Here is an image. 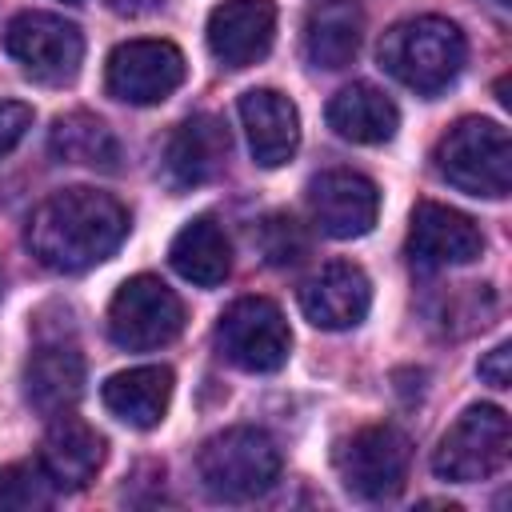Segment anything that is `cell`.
Listing matches in <instances>:
<instances>
[{"mask_svg":"<svg viewBox=\"0 0 512 512\" xmlns=\"http://www.w3.org/2000/svg\"><path fill=\"white\" fill-rule=\"evenodd\" d=\"M128 236V208L100 188H60L36 204L28 220V252L48 272H88Z\"/></svg>","mask_w":512,"mask_h":512,"instance_id":"cell-1","label":"cell"},{"mask_svg":"<svg viewBox=\"0 0 512 512\" xmlns=\"http://www.w3.org/2000/svg\"><path fill=\"white\" fill-rule=\"evenodd\" d=\"M376 56L392 80L420 96H436L460 76L468 44L464 32L444 16H412L380 36Z\"/></svg>","mask_w":512,"mask_h":512,"instance_id":"cell-2","label":"cell"},{"mask_svg":"<svg viewBox=\"0 0 512 512\" xmlns=\"http://www.w3.org/2000/svg\"><path fill=\"white\" fill-rule=\"evenodd\" d=\"M200 488L220 504H244L264 496L280 476V448L264 428H224L204 440L196 456Z\"/></svg>","mask_w":512,"mask_h":512,"instance_id":"cell-3","label":"cell"},{"mask_svg":"<svg viewBox=\"0 0 512 512\" xmlns=\"http://www.w3.org/2000/svg\"><path fill=\"white\" fill-rule=\"evenodd\" d=\"M432 160H436V172L468 196L500 200L512 188V140L496 120H484V116L456 120L440 136Z\"/></svg>","mask_w":512,"mask_h":512,"instance_id":"cell-4","label":"cell"},{"mask_svg":"<svg viewBox=\"0 0 512 512\" xmlns=\"http://www.w3.org/2000/svg\"><path fill=\"white\" fill-rule=\"evenodd\" d=\"M512 452V424L496 404H472L440 436L432 452V472L452 484H476L496 476Z\"/></svg>","mask_w":512,"mask_h":512,"instance_id":"cell-5","label":"cell"},{"mask_svg":"<svg viewBox=\"0 0 512 512\" xmlns=\"http://www.w3.org/2000/svg\"><path fill=\"white\" fill-rule=\"evenodd\" d=\"M216 348L240 372H276L292 352V328L276 300L240 296L216 320Z\"/></svg>","mask_w":512,"mask_h":512,"instance_id":"cell-6","label":"cell"},{"mask_svg":"<svg viewBox=\"0 0 512 512\" xmlns=\"http://www.w3.org/2000/svg\"><path fill=\"white\" fill-rule=\"evenodd\" d=\"M184 328V304L160 276H132L108 304V336L116 348L148 352L172 344Z\"/></svg>","mask_w":512,"mask_h":512,"instance_id":"cell-7","label":"cell"},{"mask_svg":"<svg viewBox=\"0 0 512 512\" xmlns=\"http://www.w3.org/2000/svg\"><path fill=\"white\" fill-rule=\"evenodd\" d=\"M8 56L36 84H72L84 60V36L56 12H20L4 28Z\"/></svg>","mask_w":512,"mask_h":512,"instance_id":"cell-8","label":"cell"},{"mask_svg":"<svg viewBox=\"0 0 512 512\" xmlns=\"http://www.w3.org/2000/svg\"><path fill=\"white\" fill-rule=\"evenodd\" d=\"M412 440L396 424H368L352 432L336 456L340 480L360 500H388L404 488Z\"/></svg>","mask_w":512,"mask_h":512,"instance_id":"cell-9","label":"cell"},{"mask_svg":"<svg viewBox=\"0 0 512 512\" xmlns=\"http://www.w3.org/2000/svg\"><path fill=\"white\" fill-rule=\"evenodd\" d=\"M184 52L168 40H124L112 48L108 68H104V84L108 96L148 108L168 100L180 84H184Z\"/></svg>","mask_w":512,"mask_h":512,"instance_id":"cell-10","label":"cell"},{"mask_svg":"<svg viewBox=\"0 0 512 512\" xmlns=\"http://www.w3.org/2000/svg\"><path fill=\"white\" fill-rule=\"evenodd\" d=\"M308 208L324 236L332 240H356L372 232L380 216V188L352 168H332L312 176L308 184Z\"/></svg>","mask_w":512,"mask_h":512,"instance_id":"cell-11","label":"cell"},{"mask_svg":"<svg viewBox=\"0 0 512 512\" xmlns=\"http://www.w3.org/2000/svg\"><path fill=\"white\" fill-rule=\"evenodd\" d=\"M484 252V232L472 216L436 204V200H420L412 208V224H408V256L416 268L432 272V268H448V264H472Z\"/></svg>","mask_w":512,"mask_h":512,"instance_id":"cell-12","label":"cell"},{"mask_svg":"<svg viewBox=\"0 0 512 512\" xmlns=\"http://www.w3.org/2000/svg\"><path fill=\"white\" fill-rule=\"evenodd\" d=\"M208 52L224 68H248L268 56L276 40L272 0H224L208 12Z\"/></svg>","mask_w":512,"mask_h":512,"instance_id":"cell-13","label":"cell"},{"mask_svg":"<svg viewBox=\"0 0 512 512\" xmlns=\"http://www.w3.org/2000/svg\"><path fill=\"white\" fill-rule=\"evenodd\" d=\"M300 308H304V316L316 328L344 332V328H356L368 316V308H372V284H368V276H364L360 264L332 260L312 280H304Z\"/></svg>","mask_w":512,"mask_h":512,"instance_id":"cell-14","label":"cell"},{"mask_svg":"<svg viewBox=\"0 0 512 512\" xmlns=\"http://www.w3.org/2000/svg\"><path fill=\"white\" fill-rule=\"evenodd\" d=\"M248 152L260 168H280L300 148V112L296 104L276 88H248L236 104Z\"/></svg>","mask_w":512,"mask_h":512,"instance_id":"cell-15","label":"cell"},{"mask_svg":"<svg viewBox=\"0 0 512 512\" xmlns=\"http://www.w3.org/2000/svg\"><path fill=\"white\" fill-rule=\"evenodd\" d=\"M228 128L224 120H216L212 112H196L188 120L176 124V132L168 136L164 148V172L176 188H196L220 176L224 160H228Z\"/></svg>","mask_w":512,"mask_h":512,"instance_id":"cell-16","label":"cell"},{"mask_svg":"<svg viewBox=\"0 0 512 512\" xmlns=\"http://www.w3.org/2000/svg\"><path fill=\"white\" fill-rule=\"evenodd\" d=\"M40 464L52 476L56 488L76 492V488H84V484L96 480V472L104 464V436L88 420L72 416V408L68 412H56L52 424H48V432H44Z\"/></svg>","mask_w":512,"mask_h":512,"instance_id":"cell-17","label":"cell"},{"mask_svg":"<svg viewBox=\"0 0 512 512\" xmlns=\"http://www.w3.org/2000/svg\"><path fill=\"white\" fill-rule=\"evenodd\" d=\"M364 12L356 0H316L304 20V56L312 68H348L360 52Z\"/></svg>","mask_w":512,"mask_h":512,"instance_id":"cell-18","label":"cell"},{"mask_svg":"<svg viewBox=\"0 0 512 512\" xmlns=\"http://www.w3.org/2000/svg\"><path fill=\"white\" fill-rule=\"evenodd\" d=\"M100 400L128 428H156L164 420L168 404H172V368L144 364V368L116 372V376L104 380Z\"/></svg>","mask_w":512,"mask_h":512,"instance_id":"cell-19","label":"cell"},{"mask_svg":"<svg viewBox=\"0 0 512 512\" xmlns=\"http://www.w3.org/2000/svg\"><path fill=\"white\" fill-rule=\"evenodd\" d=\"M84 392V356L72 344H40L24 368V396L36 412H68Z\"/></svg>","mask_w":512,"mask_h":512,"instance_id":"cell-20","label":"cell"},{"mask_svg":"<svg viewBox=\"0 0 512 512\" xmlns=\"http://www.w3.org/2000/svg\"><path fill=\"white\" fill-rule=\"evenodd\" d=\"M328 128L340 136V140H352V144H388L400 128V112L396 104L376 88V84H348L340 88L332 100H328Z\"/></svg>","mask_w":512,"mask_h":512,"instance_id":"cell-21","label":"cell"},{"mask_svg":"<svg viewBox=\"0 0 512 512\" xmlns=\"http://www.w3.org/2000/svg\"><path fill=\"white\" fill-rule=\"evenodd\" d=\"M168 260L172 268L196 284V288H216L228 280L232 272V244L224 236V228L208 216H196L188 220L176 236H172V248H168Z\"/></svg>","mask_w":512,"mask_h":512,"instance_id":"cell-22","label":"cell"},{"mask_svg":"<svg viewBox=\"0 0 512 512\" xmlns=\"http://www.w3.org/2000/svg\"><path fill=\"white\" fill-rule=\"evenodd\" d=\"M48 152L60 164H80V168H100V172H116L120 168V140L92 112L56 116V124L48 132Z\"/></svg>","mask_w":512,"mask_h":512,"instance_id":"cell-23","label":"cell"},{"mask_svg":"<svg viewBox=\"0 0 512 512\" xmlns=\"http://www.w3.org/2000/svg\"><path fill=\"white\" fill-rule=\"evenodd\" d=\"M56 496V484L52 476L44 472V464L36 460H20V464H8L0 468V504L4 508H16V512H32V508H48Z\"/></svg>","mask_w":512,"mask_h":512,"instance_id":"cell-24","label":"cell"},{"mask_svg":"<svg viewBox=\"0 0 512 512\" xmlns=\"http://www.w3.org/2000/svg\"><path fill=\"white\" fill-rule=\"evenodd\" d=\"M260 252H264L268 264L288 268V264H300V260H304L308 240H304V232H300V224H296L292 216L276 212V216H268V220L260 224Z\"/></svg>","mask_w":512,"mask_h":512,"instance_id":"cell-25","label":"cell"},{"mask_svg":"<svg viewBox=\"0 0 512 512\" xmlns=\"http://www.w3.org/2000/svg\"><path fill=\"white\" fill-rule=\"evenodd\" d=\"M28 128H32V108L20 100H0V156H8Z\"/></svg>","mask_w":512,"mask_h":512,"instance_id":"cell-26","label":"cell"},{"mask_svg":"<svg viewBox=\"0 0 512 512\" xmlns=\"http://www.w3.org/2000/svg\"><path fill=\"white\" fill-rule=\"evenodd\" d=\"M480 380L492 388H508L512 384V344H496L484 360H480Z\"/></svg>","mask_w":512,"mask_h":512,"instance_id":"cell-27","label":"cell"},{"mask_svg":"<svg viewBox=\"0 0 512 512\" xmlns=\"http://www.w3.org/2000/svg\"><path fill=\"white\" fill-rule=\"evenodd\" d=\"M164 4L168 0H108V8L120 12V16H148V12L164 8Z\"/></svg>","mask_w":512,"mask_h":512,"instance_id":"cell-28","label":"cell"},{"mask_svg":"<svg viewBox=\"0 0 512 512\" xmlns=\"http://www.w3.org/2000/svg\"><path fill=\"white\" fill-rule=\"evenodd\" d=\"M496 100H500V104H504V108H508V80H504V76H500V80H496Z\"/></svg>","mask_w":512,"mask_h":512,"instance_id":"cell-29","label":"cell"},{"mask_svg":"<svg viewBox=\"0 0 512 512\" xmlns=\"http://www.w3.org/2000/svg\"><path fill=\"white\" fill-rule=\"evenodd\" d=\"M0 292H4V272H0Z\"/></svg>","mask_w":512,"mask_h":512,"instance_id":"cell-30","label":"cell"},{"mask_svg":"<svg viewBox=\"0 0 512 512\" xmlns=\"http://www.w3.org/2000/svg\"><path fill=\"white\" fill-rule=\"evenodd\" d=\"M500 4H504V8H508V4H512V0H500Z\"/></svg>","mask_w":512,"mask_h":512,"instance_id":"cell-31","label":"cell"},{"mask_svg":"<svg viewBox=\"0 0 512 512\" xmlns=\"http://www.w3.org/2000/svg\"><path fill=\"white\" fill-rule=\"evenodd\" d=\"M64 4H80V0H64Z\"/></svg>","mask_w":512,"mask_h":512,"instance_id":"cell-32","label":"cell"}]
</instances>
